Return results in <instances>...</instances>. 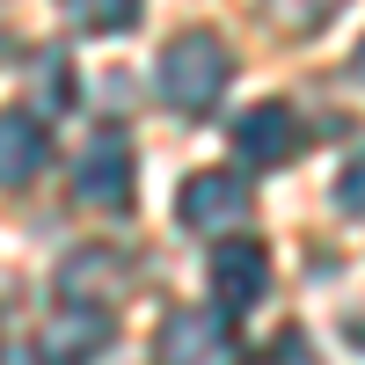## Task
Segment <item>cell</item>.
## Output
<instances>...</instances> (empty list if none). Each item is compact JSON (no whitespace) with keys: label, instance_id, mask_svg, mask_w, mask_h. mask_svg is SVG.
Segmentation results:
<instances>
[{"label":"cell","instance_id":"cell-1","mask_svg":"<svg viewBox=\"0 0 365 365\" xmlns=\"http://www.w3.org/2000/svg\"><path fill=\"white\" fill-rule=\"evenodd\" d=\"M227 81H234V51L212 37V29H182V37H168L161 66H154V88H161V103H168L175 117L220 110Z\"/></svg>","mask_w":365,"mask_h":365},{"label":"cell","instance_id":"cell-2","mask_svg":"<svg viewBox=\"0 0 365 365\" xmlns=\"http://www.w3.org/2000/svg\"><path fill=\"white\" fill-rule=\"evenodd\" d=\"M249 182H241L234 168H205V175H190L182 182V197H175V212H182V227H197V234H234V227H249Z\"/></svg>","mask_w":365,"mask_h":365},{"label":"cell","instance_id":"cell-3","mask_svg":"<svg viewBox=\"0 0 365 365\" xmlns=\"http://www.w3.org/2000/svg\"><path fill=\"white\" fill-rule=\"evenodd\" d=\"M73 197L96 205V212H125L132 205V146L117 139V132L88 139L81 154H73Z\"/></svg>","mask_w":365,"mask_h":365},{"label":"cell","instance_id":"cell-4","mask_svg":"<svg viewBox=\"0 0 365 365\" xmlns=\"http://www.w3.org/2000/svg\"><path fill=\"white\" fill-rule=\"evenodd\" d=\"M227 314H212V307H175L161 322V336H154V358L161 365H227Z\"/></svg>","mask_w":365,"mask_h":365},{"label":"cell","instance_id":"cell-5","mask_svg":"<svg viewBox=\"0 0 365 365\" xmlns=\"http://www.w3.org/2000/svg\"><path fill=\"white\" fill-rule=\"evenodd\" d=\"M234 154L249 161V168H285L299 154V117L292 103H256V110H241L234 117Z\"/></svg>","mask_w":365,"mask_h":365},{"label":"cell","instance_id":"cell-6","mask_svg":"<svg viewBox=\"0 0 365 365\" xmlns=\"http://www.w3.org/2000/svg\"><path fill=\"white\" fill-rule=\"evenodd\" d=\"M212 292H220V307H234V314H249L270 292V263H263L256 241H220V249H212Z\"/></svg>","mask_w":365,"mask_h":365},{"label":"cell","instance_id":"cell-7","mask_svg":"<svg viewBox=\"0 0 365 365\" xmlns=\"http://www.w3.org/2000/svg\"><path fill=\"white\" fill-rule=\"evenodd\" d=\"M37 351H44V365H88V358H103V351H110V314H96V307H81V299H73V307L44 329Z\"/></svg>","mask_w":365,"mask_h":365},{"label":"cell","instance_id":"cell-8","mask_svg":"<svg viewBox=\"0 0 365 365\" xmlns=\"http://www.w3.org/2000/svg\"><path fill=\"white\" fill-rule=\"evenodd\" d=\"M51 154V139L37 117H22V110H0V190H22V182H37Z\"/></svg>","mask_w":365,"mask_h":365},{"label":"cell","instance_id":"cell-9","mask_svg":"<svg viewBox=\"0 0 365 365\" xmlns=\"http://www.w3.org/2000/svg\"><path fill=\"white\" fill-rule=\"evenodd\" d=\"M132 285V270H125V256L117 249H73L66 263H58V292L66 299H110V292H125Z\"/></svg>","mask_w":365,"mask_h":365},{"label":"cell","instance_id":"cell-10","mask_svg":"<svg viewBox=\"0 0 365 365\" xmlns=\"http://www.w3.org/2000/svg\"><path fill=\"white\" fill-rule=\"evenodd\" d=\"M66 8L73 29H88V37H117V29L139 22V0H58Z\"/></svg>","mask_w":365,"mask_h":365},{"label":"cell","instance_id":"cell-11","mask_svg":"<svg viewBox=\"0 0 365 365\" xmlns=\"http://www.w3.org/2000/svg\"><path fill=\"white\" fill-rule=\"evenodd\" d=\"M336 8H344V0H270V22H285V29H322Z\"/></svg>","mask_w":365,"mask_h":365},{"label":"cell","instance_id":"cell-12","mask_svg":"<svg viewBox=\"0 0 365 365\" xmlns=\"http://www.w3.org/2000/svg\"><path fill=\"white\" fill-rule=\"evenodd\" d=\"M336 205L351 212V220H358V212H365V154H358V161H351V168L336 175Z\"/></svg>","mask_w":365,"mask_h":365},{"label":"cell","instance_id":"cell-13","mask_svg":"<svg viewBox=\"0 0 365 365\" xmlns=\"http://www.w3.org/2000/svg\"><path fill=\"white\" fill-rule=\"evenodd\" d=\"M351 73H358V81H365V44H358V58H351Z\"/></svg>","mask_w":365,"mask_h":365}]
</instances>
